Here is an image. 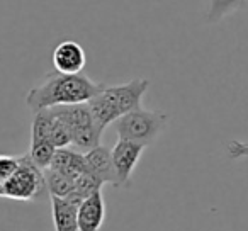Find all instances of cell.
Returning a JSON list of instances; mask_svg holds the SVG:
<instances>
[{
    "label": "cell",
    "instance_id": "obj_18",
    "mask_svg": "<svg viewBox=\"0 0 248 231\" xmlns=\"http://www.w3.org/2000/svg\"><path fill=\"white\" fill-rule=\"evenodd\" d=\"M0 197H4V187L0 185Z\"/></svg>",
    "mask_w": 248,
    "mask_h": 231
},
{
    "label": "cell",
    "instance_id": "obj_14",
    "mask_svg": "<svg viewBox=\"0 0 248 231\" xmlns=\"http://www.w3.org/2000/svg\"><path fill=\"white\" fill-rule=\"evenodd\" d=\"M247 7V0H211L209 2V12H207V21L217 22L228 14L240 9Z\"/></svg>",
    "mask_w": 248,
    "mask_h": 231
},
{
    "label": "cell",
    "instance_id": "obj_3",
    "mask_svg": "<svg viewBox=\"0 0 248 231\" xmlns=\"http://www.w3.org/2000/svg\"><path fill=\"white\" fill-rule=\"evenodd\" d=\"M169 124V114L162 110H145L136 109L124 114L114 123L117 138L129 139L148 146L160 136V133Z\"/></svg>",
    "mask_w": 248,
    "mask_h": 231
},
{
    "label": "cell",
    "instance_id": "obj_13",
    "mask_svg": "<svg viewBox=\"0 0 248 231\" xmlns=\"http://www.w3.org/2000/svg\"><path fill=\"white\" fill-rule=\"evenodd\" d=\"M45 179H46V185H48V192L51 196H56V197H66L73 192L75 189V180L68 179V177L62 175V173L55 172L51 169H45Z\"/></svg>",
    "mask_w": 248,
    "mask_h": 231
},
{
    "label": "cell",
    "instance_id": "obj_17",
    "mask_svg": "<svg viewBox=\"0 0 248 231\" xmlns=\"http://www.w3.org/2000/svg\"><path fill=\"white\" fill-rule=\"evenodd\" d=\"M226 153L231 160L238 158H247L248 156V141H238V139H231L226 145Z\"/></svg>",
    "mask_w": 248,
    "mask_h": 231
},
{
    "label": "cell",
    "instance_id": "obj_10",
    "mask_svg": "<svg viewBox=\"0 0 248 231\" xmlns=\"http://www.w3.org/2000/svg\"><path fill=\"white\" fill-rule=\"evenodd\" d=\"M48 169L55 170V172L62 173V175L68 177V179L75 180L78 179L82 173L87 172L85 167V156L82 153L75 152L70 148H58L51 160V165Z\"/></svg>",
    "mask_w": 248,
    "mask_h": 231
},
{
    "label": "cell",
    "instance_id": "obj_8",
    "mask_svg": "<svg viewBox=\"0 0 248 231\" xmlns=\"http://www.w3.org/2000/svg\"><path fill=\"white\" fill-rule=\"evenodd\" d=\"M87 56L83 48L75 41H63L53 51V66L62 73H80L83 72Z\"/></svg>",
    "mask_w": 248,
    "mask_h": 231
},
{
    "label": "cell",
    "instance_id": "obj_2",
    "mask_svg": "<svg viewBox=\"0 0 248 231\" xmlns=\"http://www.w3.org/2000/svg\"><path fill=\"white\" fill-rule=\"evenodd\" d=\"M146 78H135L121 85H106L100 93L89 100L93 123L104 133L107 126L114 124L121 116L141 107V99L148 90Z\"/></svg>",
    "mask_w": 248,
    "mask_h": 231
},
{
    "label": "cell",
    "instance_id": "obj_1",
    "mask_svg": "<svg viewBox=\"0 0 248 231\" xmlns=\"http://www.w3.org/2000/svg\"><path fill=\"white\" fill-rule=\"evenodd\" d=\"M104 87L106 83L93 82L83 72L62 73L55 70L48 73L41 83L29 90L26 95V106L32 112H38L49 107L89 102L97 93L102 92Z\"/></svg>",
    "mask_w": 248,
    "mask_h": 231
},
{
    "label": "cell",
    "instance_id": "obj_6",
    "mask_svg": "<svg viewBox=\"0 0 248 231\" xmlns=\"http://www.w3.org/2000/svg\"><path fill=\"white\" fill-rule=\"evenodd\" d=\"M145 148L146 146L140 145V143H135V141H129V139H123V138L117 139L114 148L110 150L112 163H114V169H116V175H117V187L129 185L131 175H133V172H135V169H136V165H138Z\"/></svg>",
    "mask_w": 248,
    "mask_h": 231
},
{
    "label": "cell",
    "instance_id": "obj_16",
    "mask_svg": "<svg viewBox=\"0 0 248 231\" xmlns=\"http://www.w3.org/2000/svg\"><path fill=\"white\" fill-rule=\"evenodd\" d=\"M17 165H19V156L0 153V185L4 187V184L7 182L12 177V173L16 172Z\"/></svg>",
    "mask_w": 248,
    "mask_h": 231
},
{
    "label": "cell",
    "instance_id": "obj_5",
    "mask_svg": "<svg viewBox=\"0 0 248 231\" xmlns=\"http://www.w3.org/2000/svg\"><path fill=\"white\" fill-rule=\"evenodd\" d=\"M58 114V118L68 126L72 133V145L82 152L95 148L100 145V136L102 133L97 129L93 123L92 110L89 102L72 104V106H58L53 107Z\"/></svg>",
    "mask_w": 248,
    "mask_h": 231
},
{
    "label": "cell",
    "instance_id": "obj_15",
    "mask_svg": "<svg viewBox=\"0 0 248 231\" xmlns=\"http://www.w3.org/2000/svg\"><path fill=\"white\" fill-rule=\"evenodd\" d=\"M56 153V148L49 141H31L29 156L39 167V169H48L51 165V160Z\"/></svg>",
    "mask_w": 248,
    "mask_h": 231
},
{
    "label": "cell",
    "instance_id": "obj_12",
    "mask_svg": "<svg viewBox=\"0 0 248 231\" xmlns=\"http://www.w3.org/2000/svg\"><path fill=\"white\" fill-rule=\"evenodd\" d=\"M102 185H104V184L100 182L97 177H93L92 173L85 172V173H82L78 179H75V189H73V192L70 194L66 199H68L70 202L80 206V204H82L87 197H90L93 192L100 190V187H102Z\"/></svg>",
    "mask_w": 248,
    "mask_h": 231
},
{
    "label": "cell",
    "instance_id": "obj_4",
    "mask_svg": "<svg viewBox=\"0 0 248 231\" xmlns=\"http://www.w3.org/2000/svg\"><path fill=\"white\" fill-rule=\"evenodd\" d=\"M48 192L45 172L39 169L31 156L21 155L19 165L12 177L4 184V197L12 200H22V202H36L45 197Z\"/></svg>",
    "mask_w": 248,
    "mask_h": 231
},
{
    "label": "cell",
    "instance_id": "obj_7",
    "mask_svg": "<svg viewBox=\"0 0 248 231\" xmlns=\"http://www.w3.org/2000/svg\"><path fill=\"white\" fill-rule=\"evenodd\" d=\"M83 156H85L87 172L92 173L93 177H97L102 184H110V185L117 187V175H116V169H114V163H112L110 150L99 145V146H95V148L85 152Z\"/></svg>",
    "mask_w": 248,
    "mask_h": 231
},
{
    "label": "cell",
    "instance_id": "obj_11",
    "mask_svg": "<svg viewBox=\"0 0 248 231\" xmlns=\"http://www.w3.org/2000/svg\"><path fill=\"white\" fill-rule=\"evenodd\" d=\"M51 216L55 231H78V206L68 199L51 196Z\"/></svg>",
    "mask_w": 248,
    "mask_h": 231
},
{
    "label": "cell",
    "instance_id": "obj_9",
    "mask_svg": "<svg viewBox=\"0 0 248 231\" xmlns=\"http://www.w3.org/2000/svg\"><path fill=\"white\" fill-rule=\"evenodd\" d=\"M106 219V200L100 190L78 206V231H100Z\"/></svg>",
    "mask_w": 248,
    "mask_h": 231
}]
</instances>
